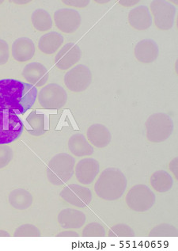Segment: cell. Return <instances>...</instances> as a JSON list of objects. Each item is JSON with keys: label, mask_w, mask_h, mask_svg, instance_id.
Wrapping results in <instances>:
<instances>
[{"label": "cell", "mask_w": 178, "mask_h": 251, "mask_svg": "<svg viewBox=\"0 0 178 251\" xmlns=\"http://www.w3.org/2000/svg\"><path fill=\"white\" fill-rule=\"evenodd\" d=\"M37 87L13 78L0 80V109H11L16 114H24L37 100Z\"/></svg>", "instance_id": "cell-1"}, {"label": "cell", "mask_w": 178, "mask_h": 251, "mask_svg": "<svg viewBox=\"0 0 178 251\" xmlns=\"http://www.w3.org/2000/svg\"><path fill=\"white\" fill-rule=\"evenodd\" d=\"M127 187V179L120 170L108 168L103 171L97 181L94 189L100 198L117 199Z\"/></svg>", "instance_id": "cell-2"}, {"label": "cell", "mask_w": 178, "mask_h": 251, "mask_svg": "<svg viewBox=\"0 0 178 251\" xmlns=\"http://www.w3.org/2000/svg\"><path fill=\"white\" fill-rule=\"evenodd\" d=\"M74 158L67 154H56L48 164V179L55 185H62L72 178L74 174Z\"/></svg>", "instance_id": "cell-3"}, {"label": "cell", "mask_w": 178, "mask_h": 251, "mask_svg": "<svg viewBox=\"0 0 178 251\" xmlns=\"http://www.w3.org/2000/svg\"><path fill=\"white\" fill-rule=\"evenodd\" d=\"M24 125L11 109H0V145H6L20 137Z\"/></svg>", "instance_id": "cell-4"}, {"label": "cell", "mask_w": 178, "mask_h": 251, "mask_svg": "<svg viewBox=\"0 0 178 251\" xmlns=\"http://www.w3.org/2000/svg\"><path fill=\"white\" fill-rule=\"evenodd\" d=\"M147 136L151 142L160 143L171 136L174 130L172 119L165 113H155L146 122Z\"/></svg>", "instance_id": "cell-5"}, {"label": "cell", "mask_w": 178, "mask_h": 251, "mask_svg": "<svg viewBox=\"0 0 178 251\" xmlns=\"http://www.w3.org/2000/svg\"><path fill=\"white\" fill-rule=\"evenodd\" d=\"M37 96L40 105L47 109L62 108L68 100V95L65 90L56 83L45 86L41 89Z\"/></svg>", "instance_id": "cell-6"}, {"label": "cell", "mask_w": 178, "mask_h": 251, "mask_svg": "<svg viewBox=\"0 0 178 251\" xmlns=\"http://www.w3.org/2000/svg\"><path fill=\"white\" fill-rule=\"evenodd\" d=\"M154 25L160 30H169L174 25L176 8L174 5L164 1H153L151 3Z\"/></svg>", "instance_id": "cell-7"}, {"label": "cell", "mask_w": 178, "mask_h": 251, "mask_svg": "<svg viewBox=\"0 0 178 251\" xmlns=\"http://www.w3.org/2000/svg\"><path fill=\"white\" fill-rule=\"evenodd\" d=\"M92 82V73L87 67L78 64L66 73L64 82L68 90L73 92H82L90 87Z\"/></svg>", "instance_id": "cell-8"}, {"label": "cell", "mask_w": 178, "mask_h": 251, "mask_svg": "<svg viewBox=\"0 0 178 251\" xmlns=\"http://www.w3.org/2000/svg\"><path fill=\"white\" fill-rule=\"evenodd\" d=\"M55 26L65 33H73L79 28L82 18L75 9L62 8L54 13Z\"/></svg>", "instance_id": "cell-9"}, {"label": "cell", "mask_w": 178, "mask_h": 251, "mask_svg": "<svg viewBox=\"0 0 178 251\" xmlns=\"http://www.w3.org/2000/svg\"><path fill=\"white\" fill-rule=\"evenodd\" d=\"M60 196L68 203L78 208H84L88 205L92 198V194L89 189L76 184L67 185L62 190Z\"/></svg>", "instance_id": "cell-10"}, {"label": "cell", "mask_w": 178, "mask_h": 251, "mask_svg": "<svg viewBox=\"0 0 178 251\" xmlns=\"http://www.w3.org/2000/svg\"><path fill=\"white\" fill-rule=\"evenodd\" d=\"M82 51L78 45L68 43L59 50L55 57V65L60 70H68L79 61Z\"/></svg>", "instance_id": "cell-11"}, {"label": "cell", "mask_w": 178, "mask_h": 251, "mask_svg": "<svg viewBox=\"0 0 178 251\" xmlns=\"http://www.w3.org/2000/svg\"><path fill=\"white\" fill-rule=\"evenodd\" d=\"M23 76L27 82L34 87H42L49 79V72L43 64L33 62L25 65L23 71Z\"/></svg>", "instance_id": "cell-12"}, {"label": "cell", "mask_w": 178, "mask_h": 251, "mask_svg": "<svg viewBox=\"0 0 178 251\" xmlns=\"http://www.w3.org/2000/svg\"><path fill=\"white\" fill-rule=\"evenodd\" d=\"M99 172V162L94 159H82L76 165V178L80 183L85 185L92 183Z\"/></svg>", "instance_id": "cell-13"}, {"label": "cell", "mask_w": 178, "mask_h": 251, "mask_svg": "<svg viewBox=\"0 0 178 251\" xmlns=\"http://www.w3.org/2000/svg\"><path fill=\"white\" fill-rule=\"evenodd\" d=\"M36 47L29 37H19L13 43L11 52L13 58L19 63H25L34 56Z\"/></svg>", "instance_id": "cell-14"}, {"label": "cell", "mask_w": 178, "mask_h": 251, "mask_svg": "<svg viewBox=\"0 0 178 251\" xmlns=\"http://www.w3.org/2000/svg\"><path fill=\"white\" fill-rule=\"evenodd\" d=\"M134 54L140 63L151 64L158 58L159 50L155 41L152 39H145L139 41L136 45Z\"/></svg>", "instance_id": "cell-15"}, {"label": "cell", "mask_w": 178, "mask_h": 251, "mask_svg": "<svg viewBox=\"0 0 178 251\" xmlns=\"http://www.w3.org/2000/svg\"><path fill=\"white\" fill-rule=\"evenodd\" d=\"M128 23L136 30L144 31L149 29L152 25V17L148 7L138 6L130 10Z\"/></svg>", "instance_id": "cell-16"}, {"label": "cell", "mask_w": 178, "mask_h": 251, "mask_svg": "<svg viewBox=\"0 0 178 251\" xmlns=\"http://www.w3.org/2000/svg\"><path fill=\"white\" fill-rule=\"evenodd\" d=\"M111 138L112 136L109 129L102 125H93L87 130V139L89 141L99 149L108 146Z\"/></svg>", "instance_id": "cell-17"}, {"label": "cell", "mask_w": 178, "mask_h": 251, "mask_svg": "<svg viewBox=\"0 0 178 251\" xmlns=\"http://www.w3.org/2000/svg\"><path fill=\"white\" fill-rule=\"evenodd\" d=\"M64 37L57 32H50L41 36L38 41L40 51L46 55L55 53L64 44Z\"/></svg>", "instance_id": "cell-18"}, {"label": "cell", "mask_w": 178, "mask_h": 251, "mask_svg": "<svg viewBox=\"0 0 178 251\" xmlns=\"http://www.w3.org/2000/svg\"><path fill=\"white\" fill-rule=\"evenodd\" d=\"M58 221L64 228H80L84 225L86 217L80 211L67 208L59 213Z\"/></svg>", "instance_id": "cell-19"}, {"label": "cell", "mask_w": 178, "mask_h": 251, "mask_svg": "<svg viewBox=\"0 0 178 251\" xmlns=\"http://www.w3.org/2000/svg\"><path fill=\"white\" fill-rule=\"evenodd\" d=\"M68 149L77 157L89 156L94 153V148L82 134H75L68 140Z\"/></svg>", "instance_id": "cell-20"}, {"label": "cell", "mask_w": 178, "mask_h": 251, "mask_svg": "<svg viewBox=\"0 0 178 251\" xmlns=\"http://www.w3.org/2000/svg\"><path fill=\"white\" fill-rule=\"evenodd\" d=\"M31 21L35 29L40 32L50 30L53 26V22L51 15L47 10L37 9L31 15Z\"/></svg>", "instance_id": "cell-21"}, {"label": "cell", "mask_w": 178, "mask_h": 251, "mask_svg": "<svg viewBox=\"0 0 178 251\" xmlns=\"http://www.w3.org/2000/svg\"><path fill=\"white\" fill-rule=\"evenodd\" d=\"M25 128L32 136H40L45 133V115L43 113H37L36 111L28 116L25 123Z\"/></svg>", "instance_id": "cell-22"}, {"label": "cell", "mask_w": 178, "mask_h": 251, "mask_svg": "<svg viewBox=\"0 0 178 251\" xmlns=\"http://www.w3.org/2000/svg\"><path fill=\"white\" fill-rule=\"evenodd\" d=\"M9 201L14 208L19 210H24L33 204V197L26 190L18 189L11 192Z\"/></svg>", "instance_id": "cell-23"}, {"label": "cell", "mask_w": 178, "mask_h": 251, "mask_svg": "<svg viewBox=\"0 0 178 251\" xmlns=\"http://www.w3.org/2000/svg\"><path fill=\"white\" fill-rule=\"evenodd\" d=\"M173 183L172 177L166 171H157L151 177V184L157 191H168L172 188Z\"/></svg>", "instance_id": "cell-24"}, {"label": "cell", "mask_w": 178, "mask_h": 251, "mask_svg": "<svg viewBox=\"0 0 178 251\" xmlns=\"http://www.w3.org/2000/svg\"><path fill=\"white\" fill-rule=\"evenodd\" d=\"M39 230L33 225H25L18 227L15 231V236H40Z\"/></svg>", "instance_id": "cell-25"}, {"label": "cell", "mask_w": 178, "mask_h": 251, "mask_svg": "<svg viewBox=\"0 0 178 251\" xmlns=\"http://www.w3.org/2000/svg\"><path fill=\"white\" fill-rule=\"evenodd\" d=\"M12 159V149L6 145H0V169L6 167Z\"/></svg>", "instance_id": "cell-26"}, {"label": "cell", "mask_w": 178, "mask_h": 251, "mask_svg": "<svg viewBox=\"0 0 178 251\" xmlns=\"http://www.w3.org/2000/svg\"><path fill=\"white\" fill-rule=\"evenodd\" d=\"M10 58V48L4 40L0 39V65H4Z\"/></svg>", "instance_id": "cell-27"}, {"label": "cell", "mask_w": 178, "mask_h": 251, "mask_svg": "<svg viewBox=\"0 0 178 251\" xmlns=\"http://www.w3.org/2000/svg\"><path fill=\"white\" fill-rule=\"evenodd\" d=\"M64 4L67 6H73L76 8H85L90 4L88 0H68V1H62Z\"/></svg>", "instance_id": "cell-28"}, {"label": "cell", "mask_w": 178, "mask_h": 251, "mask_svg": "<svg viewBox=\"0 0 178 251\" xmlns=\"http://www.w3.org/2000/svg\"><path fill=\"white\" fill-rule=\"evenodd\" d=\"M137 2L138 1H121V2H120V3L123 5L124 6H127V7H129V6L136 4Z\"/></svg>", "instance_id": "cell-29"}, {"label": "cell", "mask_w": 178, "mask_h": 251, "mask_svg": "<svg viewBox=\"0 0 178 251\" xmlns=\"http://www.w3.org/2000/svg\"><path fill=\"white\" fill-rule=\"evenodd\" d=\"M78 234L76 232H73V231H67V232L60 233V235L59 236H77Z\"/></svg>", "instance_id": "cell-30"}, {"label": "cell", "mask_w": 178, "mask_h": 251, "mask_svg": "<svg viewBox=\"0 0 178 251\" xmlns=\"http://www.w3.org/2000/svg\"><path fill=\"white\" fill-rule=\"evenodd\" d=\"M0 236H9V234L4 231H0Z\"/></svg>", "instance_id": "cell-31"}, {"label": "cell", "mask_w": 178, "mask_h": 251, "mask_svg": "<svg viewBox=\"0 0 178 251\" xmlns=\"http://www.w3.org/2000/svg\"><path fill=\"white\" fill-rule=\"evenodd\" d=\"M2 1H1V2H0V3H2Z\"/></svg>", "instance_id": "cell-32"}]
</instances>
